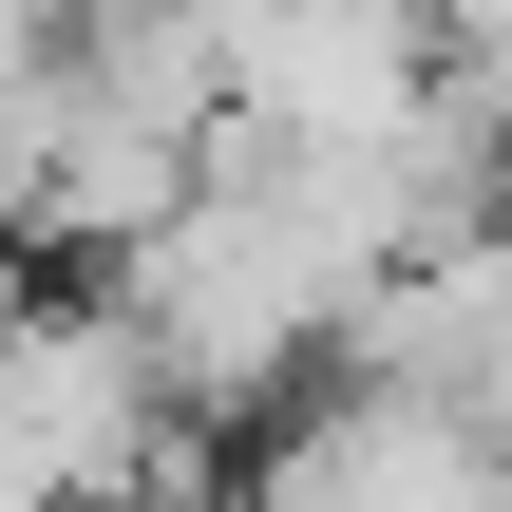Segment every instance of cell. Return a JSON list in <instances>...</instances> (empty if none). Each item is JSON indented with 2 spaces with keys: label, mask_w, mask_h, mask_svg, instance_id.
I'll return each instance as SVG.
<instances>
[{
  "label": "cell",
  "mask_w": 512,
  "mask_h": 512,
  "mask_svg": "<svg viewBox=\"0 0 512 512\" xmlns=\"http://www.w3.org/2000/svg\"><path fill=\"white\" fill-rule=\"evenodd\" d=\"M95 285L133 304V342L171 361V399H190V418L285 399V380H304V361H342V323L380 304V285H361V247L323 228V190H304L285 152H209V171H190V209H171V228H133Z\"/></svg>",
  "instance_id": "6da1fadb"
},
{
  "label": "cell",
  "mask_w": 512,
  "mask_h": 512,
  "mask_svg": "<svg viewBox=\"0 0 512 512\" xmlns=\"http://www.w3.org/2000/svg\"><path fill=\"white\" fill-rule=\"evenodd\" d=\"M228 512H512V456L475 418L399 399V380H342L323 418H285V437L247 456Z\"/></svg>",
  "instance_id": "7a4b0ae2"
},
{
  "label": "cell",
  "mask_w": 512,
  "mask_h": 512,
  "mask_svg": "<svg viewBox=\"0 0 512 512\" xmlns=\"http://www.w3.org/2000/svg\"><path fill=\"white\" fill-rule=\"evenodd\" d=\"M342 361L399 380V399H437V418H475V437L512 456V209H494V228H456L437 266H399V285L342 323Z\"/></svg>",
  "instance_id": "3957f363"
},
{
  "label": "cell",
  "mask_w": 512,
  "mask_h": 512,
  "mask_svg": "<svg viewBox=\"0 0 512 512\" xmlns=\"http://www.w3.org/2000/svg\"><path fill=\"white\" fill-rule=\"evenodd\" d=\"M399 19H437V0H399Z\"/></svg>",
  "instance_id": "277c9868"
}]
</instances>
